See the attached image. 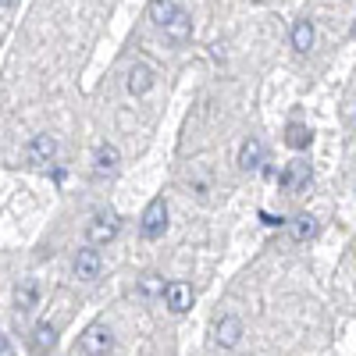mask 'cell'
<instances>
[{
	"mask_svg": "<svg viewBox=\"0 0 356 356\" xmlns=\"http://www.w3.org/2000/svg\"><path fill=\"white\" fill-rule=\"evenodd\" d=\"M310 178H314V171H310L307 161H292V164H285V171L278 175V186H282V193L296 196V193H303V189L310 186Z\"/></svg>",
	"mask_w": 356,
	"mask_h": 356,
	"instance_id": "4",
	"label": "cell"
},
{
	"mask_svg": "<svg viewBox=\"0 0 356 356\" xmlns=\"http://www.w3.org/2000/svg\"><path fill=\"white\" fill-rule=\"evenodd\" d=\"M54 346H57V328H54L50 321H40L36 328H33V349L36 353H50Z\"/></svg>",
	"mask_w": 356,
	"mask_h": 356,
	"instance_id": "14",
	"label": "cell"
},
{
	"mask_svg": "<svg viewBox=\"0 0 356 356\" xmlns=\"http://www.w3.org/2000/svg\"><path fill=\"white\" fill-rule=\"evenodd\" d=\"M193 285L189 282H168V289H164V307L171 310V314H186V310H193Z\"/></svg>",
	"mask_w": 356,
	"mask_h": 356,
	"instance_id": "6",
	"label": "cell"
},
{
	"mask_svg": "<svg viewBox=\"0 0 356 356\" xmlns=\"http://www.w3.org/2000/svg\"><path fill=\"white\" fill-rule=\"evenodd\" d=\"M164 289H168V282L161 275H146L139 282V296H164Z\"/></svg>",
	"mask_w": 356,
	"mask_h": 356,
	"instance_id": "19",
	"label": "cell"
},
{
	"mask_svg": "<svg viewBox=\"0 0 356 356\" xmlns=\"http://www.w3.org/2000/svg\"><path fill=\"white\" fill-rule=\"evenodd\" d=\"M118 214L114 211H97L93 218H89V225H86V235H89V246H107L114 235H118Z\"/></svg>",
	"mask_w": 356,
	"mask_h": 356,
	"instance_id": "2",
	"label": "cell"
},
{
	"mask_svg": "<svg viewBox=\"0 0 356 356\" xmlns=\"http://www.w3.org/2000/svg\"><path fill=\"white\" fill-rule=\"evenodd\" d=\"M79 349L86 356H107L114 349V332L107 324H89V328L79 335Z\"/></svg>",
	"mask_w": 356,
	"mask_h": 356,
	"instance_id": "1",
	"label": "cell"
},
{
	"mask_svg": "<svg viewBox=\"0 0 356 356\" xmlns=\"http://www.w3.org/2000/svg\"><path fill=\"white\" fill-rule=\"evenodd\" d=\"M260 218H264V225H271V228H275V225H285V221H282V218H275V214H267V211H264V214H260Z\"/></svg>",
	"mask_w": 356,
	"mask_h": 356,
	"instance_id": "20",
	"label": "cell"
},
{
	"mask_svg": "<svg viewBox=\"0 0 356 356\" xmlns=\"http://www.w3.org/2000/svg\"><path fill=\"white\" fill-rule=\"evenodd\" d=\"M314 40H317V33H314V22L310 18H300V22L292 25V50L307 54V50H314Z\"/></svg>",
	"mask_w": 356,
	"mask_h": 356,
	"instance_id": "13",
	"label": "cell"
},
{
	"mask_svg": "<svg viewBox=\"0 0 356 356\" xmlns=\"http://www.w3.org/2000/svg\"><path fill=\"white\" fill-rule=\"evenodd\" d=\"M36 296H40V292H36V282H33V278H25V282L15 289V307H18L22 314H25V310H33V307H36Z\"/></svg>",
	"mask_w": 356,
	"mask_h": 356,
	"instance_id": "17",
	"label": "cell"
},
{
	"mask_svg": "<svg viewBox=\"0 0 356 356\" xmlns=\"http://www.w3.org/2000/svg\"><path fill=\"white\" fill-rule=\"evenodd\" d=\"M164 36H168L171 43H186V40L193 36V18H189V11L178 8V15L164 25Z\"/></svg>",
	"mask_w": 356,
	"mask_h": 356,
	"instance_id": "11",
	"label": "cell"
},
{
	"mask_svg": "<svg viewBox=\"0 0 356 356\" xmlns=\"http://www.w3.org/2000/svg\"><path fill=\"white\" fill-rule=\"evenodd\" d=\"M54 157H57V139L54 136L40 132V136H33V139L25 143V164L47 168V164H54Z\"/></svg>",
	"mask_w": 356,
	"mask_h": 356,
	"instance_id": "3",
	"label": "cell"
},
{
	"mask_svg": "<svg viewBox=\"0 0 356 356\" xmlns=\"http://www.w3.org/2000/svg\"><path fill=\"white\" fill-rule=\"evenodd\" d=\"M118 164H122L118 146L104 143L100 150H97V157H93V175H97V178H111V175H118Z\"/></svg>",
	"mask_w": 356,
	"mask_h": 356,
	"instance_id": "9",
	"label": "cell"
},
{
	"mask_svg": "<svg viewBox=\"0 0 356 356\" xmlns=\"http://www.w3.org/2000/svg\"><path fill=\"white\" fill-rule=\"evenodd\" d=\"M15 4V0H0V8H11Z\"/></svg>",
	"mask_w": 356,
	"mask_h": 356,
	"instance_id": "21",
	"label": "cell"
},
{
	"mask_svg": "<svg viewBox=\"0 0 356 356\" xmlns=\"http://www.w3.org/2000/svg\"><path fill=\"white\" fill-rule=\"evenodd\" d=\"M178 15V4H175V0H150V18L164 29L171 18Z\"/></svg>",
	"mask_w": 356,
	"mask_h": 356,
	"instance_id": "18",
	"label": "cell"
},
{
	"mask_svg": "<svg viewBox=\"0 0 356 356\" xmlns=\"http://www.w3.org/2000/svg\"><path fill=\"white\" fill-rule=\"evenodd\" d=\"M100 267H104V260H100V250H97V246H82V250L75 253V275H79L82 282H93V278L100 275Z\"/></svg>",
	"mask_w": 356,
	"mask_h": 356,
	"instance_id": "8",
	"label": "cell"
},
{
	"mask_svg": "<svg viewBox=\"0 0 356 356\" xmlns=\"http://www.w3.org/2000/svg\"><path fill=\"white\" fill-rule=\"evenodd\" d=\"M125 86H129V93H132V97L150 93V86H154V72H150V65H132Z\"/></svg>",
	"mask_w": 356,
	"mask_h": 356,
	"instance_id": "12",
	"label": "cell"
},
{
	"mask_svg": "<svg viewBox=\"0 0 356 356\" xmlns=\"http://www.w3.org/2000/svg\"><path fill=\"white\" fill-rule=\"evenodd\" d=\"M260 164H264V143H260L257 136H250V139L239 146V168H243V171H260Z\"/></svg>",
	"mask_w": 356,
	"mask_h": 356,
	"instance_id": "10",
	"label": "cell"
},
{
	"mask_svg": "<svg viewBox=\"0 0 356 356\" xmlns=\"http://www.w3.org/2000/svg\"><path fill=\"white\" fill-rule=\"evenodd\" d=\"M289 232H292L296 243H307V239H314V235H317V218H310V214L292 218V221H289Z\"/></svg>",
	"mask_w": 356,
	"mask_h": 356,
	"instance_id": "15",
	"label": "cell"
},
{
	"mask_svg": "<svg viewBox=\"0 0 356 356\" xmlns=\"http://www.w3.org/2000/svg\"><path fill=\"white\" fill-rule=\"evenodd\" d=\"M239 339H243V321L232 317V314H225V317L214 324V346L235 349V346H239Z\"/></svg>",
	"mask_w": 356,
	"mask_h": 356,
	"instance_id": "7",
	"label": "cell"
},
{
	"mask_svg": "<svg viewBox=\"0 0 356 356\" xmlns=\"http://www.w3.org/2000/svg\"><path fill=\"white\" fill-rule=\"evenodd\" d=\"M285 143L292 146V150H307V146L314 143V132H310L307 125H300V122H292V125L285 129Z\"/></svg>",
	"mask_w": 356,
	"mask_h": 356,
	"instance_id": "16",
	"label": "cell"
},
{
	"mask_svg": "<svg viewBox=\"0 0 356 356\" xmlns=\"http://www.w3.org/2000/svg\"><path fill=\"white\" fill-rule=\"evenodd\" d=\"M164 228H168V203L164 200H150V207H146V214L139 221L143 239H161Z\"/></svg>",
	"mask_w": 356,
	"mask_h": 356,
	"instance_id": "5",
	"label": "cell"
},
{
	"mask_svg": "<svg viewBox=\"0 0 356 356\" xmlns=\"http://www.w3.org/2000/svg\"><path fill=\"white\" fill-rule=\"evenodd\" d=\"M353 40H356V22H353Z\"/></svg>",
	"mask_w": 356,
	"mask_h": 356,
	"instance_id": "22",
	"label": "cell"
}]
</instances>
